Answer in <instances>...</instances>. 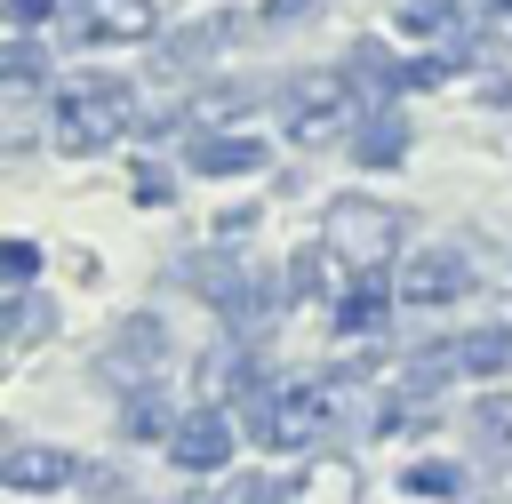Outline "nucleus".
Masks as SVG:
<instances>
[{
  "instance_id": "obj_1",
  "label": "nucleus",
  "mask_w": 512,
  "mask_h": 504,
  "mask_svg": "<svg viewBox=\"0 0 512 504\" xmlns=\"http://www.w3.org/2000/svg\"><path fill=\"white\" fill-rule=\"evenodd\" d=\"M328 416H336V400H328V384H312V376H288V384H264V392H248V440L256 448H312L320 432H328Z\"/></svg>"
},
{
  "instance_id": "obj_2",
  "label": "nucleus",
  "mask_w": 512,
  "mask_h": 504,
  "mask_svg": "<svg viewBox=\"0 0 512 504\" xmlns=\"http://www.w3.org/2000/svg\"><path fill=\"white\" fill-rule=\"evenodd\" d=\"M128 120H136V88L112 80V72H80V80H64V96H56V144H64V152H104Z\"/></svg>"
},
{
  "instance_id": "obj_3",
  "label": "nucleus",
  "mask_w": 512,
  "mask_h": 504,
  "mask_svg": "<svg viewBox=\"0 0 512 504\" xmlns=\"http://www.w3.org/2000/svg\"><path fill=\"white\" fill-rule=\"evenodd\" d=\"M392 240H400V216L376 208V200H360V192L328 200V216H320V248H328L344 272H384Z\"/></svg>"
},
{
  "instance_id": "obj_4",
  "label": "nucleus",
  "mask_w": 512,
  "mask_h": 504,
  "mask_svg": "<svg viewBox=\"0 0 512 504\" xmlns=\"http://www.w3.org/2000/svg\"><path fill=\"white\" fill-rule=\"evenodd\" d=\"M464 288H472V272H464V256H456V248H416V256H408V272H400V304H424V312L456 304Z\"/></svg>"
},
{
  "instance_id": "obj_5",
  "label": "nucleus",
  "mask_w": 512,
  "mask_h": 504,
  "mask_svg": "<svg viewBox=\"0 0 512 504\" xmlns=\"http://www.w3.org/2000/svg\"><path fill=\"white\" fill-rule=\"evenodd\" d=\"M168 448H176V464H184V472H216V464L232 456V416H224L216 400H200V408L168 432Z\"/></svg>"
},
{
  "instance_id": "obj_6",
  "label": "nucleus",
  "mask_w": 512,
  "mask_h": 504,
  "mask_svg": "<svg viewBox=\"0 0 512 504\" xmlns=\"http://www.w3.org/2000/svg\"><path fill=\"white\" fill-rule=\"evenodd\" d=\"M160 360H168V328H160L152 312L120 320V328H112V344H104V376H152Z\"/></svg>"
},
{
  "instance_id": "obj_7",
  "label": "nucleus",
  "mask_w": 512,
  "mask_h": 504,
  "mask_svg": "<svg viewBox=\"0 0 512 504\" xmlns=\"http://www.w3.org/2000/svg\"><path fill=\"white\" fill-rule=\"evenodd\" d=\"M0 480H8V488H24V496H48V488L80 480V456H64V448H40V440H24V448H8Z\"/></svg>"
},
{
  "instance_id": "obj_8",
  "label": "nucleus",
  "mask_w": 512,
  "mask_h": 504,
  "mask_svg": "<svg viewBox=\"0 0 512 504\" xmlns=\"http://www.w3.org/2000/svg\"><path fill=\"white\" fill-rule=\"evenodd\" d=\"M72 32H80L88 48H112V40H152V0H88Z\"/></svg>"
},
{
  "instance_id": "obj_9",
  "label": "nucleus",
  "mask_w": 512,
  "mask_h": 504,
  "mask_svg": "<svg viewBox=\"0 0 512 504\" xmlns=\"http://www.w3.org/2000/svg\"><path fill=\"white\" fill-rule=\"evenodd\" d=\"M336 128H344V80H312V88L288 96V136L296 144H320Z\"/></svg>"
},
{
  "instance_id": "obj_10",
  "label": "nucleus",
  "mask_w": 512,
  "mask_h": 504,
  "mask_svg": "<svg viewBox=\"0 0 512 504\" xmlns=\"http://www.w3.org/2000/svg\"><path fill=\"white\" fill-rule=\"evenodd\" d=\"M192 176H256L264 168V144L256 136H192Z\"/></svg>"
},
{
  "instance_id": "obj_11",
  "label": "nucleus",
  "mask_w": 512,
  "mask_h": 504,
  "mask_svg": "<svg viewBox=\"0 0 512 504\" xmlns=\"http://www.w3.org/2000/svg\"><path fill=\"white\" fill-rule=\"evenodd\" d=\"M448 368H464V376H504V368H512V328H472V336H456Z\"/></svg>"
},
{
  "instance_id": "obj_12",
  "label": "nucleus",
  "mask_w": 512,
  "mask_h": 504,
  "mask_svg": "<svg viewBox=\"0 0 512 504\" xmlns=\"http://www.w3.org/2000/svg\"><path fill=\"white\" fill-rule=\"evenodd\" d=\"M376 320H384V272H360V288L336 304V328H344V336H368Z\"/></svg>"
},
{
  "instance_id": "obj_13",
  "label": "nucleus",
  "mask_w": 512,
  "mask_h": 504,
  "mask_svg": "<svg viewBox=\"0 0 512 504\" xmlns=\"http://www.w3.org/2000/svg\"><path fill=\"white\" fill-rule=\"evenodd\" d=\"M120 432H128V440H160V432H176V424H168V392L144 384V392L120 408Z\"/></svg>"
},
{
  "instance_id": "obj_14",
  "label": "nucleus",
  "mask_w": 512,
  "mask_h": 504,
  "mask_svg": "<svg viewBox=\"0 0 512 504\" xmlns=\"http://www.w3.org/2000/svg\"><path fill=\"white\" fill-rule=\"evenodd\" d=\"M352 152H360V168H392V160L408 152V128H400V120H368Z\"/></svg>"
},
{
  "instance_id": "obj_15",
  "label": "nucleus",
  "mask_w": 512,
  "mask_h": 504,
  "mask_svg": "<svg viewBox=\"0 0 512 504\" xmlns=\"http://www.w3.org/2000/svg\"><path fill=\"white\" fill-rule=\"evenodd\" d=\"M400 480H408V496H464V464H440V456L408 464Z\"/></svg>"
},
{
  "instance_id": "obj_16",
  "label": "nucleus",
  "mask_w": 512,
  "mask_h": 504,
  "mask_svg": "<svg viewBox=\"0 0 512 504\" xmlns=\"http://www.w3.org/2000/svg\"><path fill=\"white\" fill-rule=\"evenodd\" d=\"M400 32H416V40L456 32V0H408V8H400Z\"/></svg>"
},
{
  "instance_id": "obj_17",
  "label": "nucleus",
  "mask_w": 512,
  "mask_h": 504,
  "mask_svg": "<svg viewBox=\"0 0 512 504\" xmlns=\"http://www.w3.org/2000/svg\"><path fill=\"white\" fill-rule=\"evenodd\" d=\"M32 272H40V248H32V240H8V248H0V280L24 296V288H32Z\"/></svg>"
},
{
  "instance_id": "obj_18",
  "label": "nucleus",
  "mask_w": 512,
  "mask_h": 504,
  "mask_svg": "<svg viewBox=\"0 0 512 504\" xmlns=\"http://www.w3.org/2000/svg\"><path fill=\"white\" fill-rule=\"evenodd\" d=\"M216 504H288V480H232Z\"/></svg>"
},
{
  "instance_id": "obj_19",
  "label": "nucleus",
  "mask_w": 512,
  "mask_h": 504,
  "mask_svg": "<svg viewBox=\"0 0 512 504\" xmlns=\"http://www.w3.org/2000/svg\"><path fill=\"white\" fill-rule=\"evenodd\" d=\"M240 368H248V352H240V344H232V352H216V360H208V368H200V384H208V392H224V384H232V376H240Z\"/></svg>"
},
{
  "instance_id": "obj_20",
  "label": "nucleus",
  "mask_w": 512,
  "mask_h": 504,
  "mask_svg": "<svg viewBox=\"0 0 512 504\" xmlns=\"http://www.w3.org/2000/svg\"><path fill=\"white\" fill-rule=\"evenodd\" d=\"M56 0H8V32H40Z\"/></svg>"
},
{
  "instance_id": "obj_21",
  "label": "nucleus",
  "mask_w": 512,
  "mask_h": 504,
  "mask_svg": "<svg viewBox=\"0 0 512 504\" xmlns=\"http://www.w3.org/2000/svg\"><path fill=\"white\" fill-rule=\"evenodd\" d=\"M312 8H320V0H264V24H272V32H288V24H304Z\"/></svg>"
},
{
  "instance_id": "obj_22",
  "label": "nucleus",
  "mask_w": 512,
  "mask_h": 504,
  "mask_svg": "<svg viewBox=\"0 0 512 504\" xmlns=\"http://www.w3.org/2000/svg\"><path fill=\"white\" fill-rule=\"evenodd\" d=\"M480 432L488 440H512V400H480Z\"/></svg>"
},
{
  "instance_id": "obj_23",
  "label": "nucleus",
  "mask_w": 512,
  "mask_h": 504,
  "mask_svg": "<svg viewBox=\"0 0 512 504\" xmlns=\"http://www.w3.org/2000/svg\"><path fill=\"white\" fill-rule=\"evenodd\" d=\"M32 72H40V56H32V48H16V56H8V88H32Z\"/></svg>"
},
{
  "instance_id": "obj_24",
  "label": "nucleus",
  "mask_w": 512,
  "mask_h": 504,
  "mask_svg": "<svg viewBox=\"0 0 512 504\" xmlns=\"http://www.w3.org/2000/svg\"><path fill=\"white\" fill-rule=\"evenodd\" d=\"M136 200H152V208H160V200H168V176H160V168H144V176H136Z\"/></svg>"
},
{
  "instance_id": "obj_25",
  "label": "nucleus",
  "mask_w": 512,
  "mask_h": 504,
  "mask_svg": "<svg viewBox=\"0 0 512 504\" xmlns=\"http://www.w3.org/2000/svg\"><path fill=\"white\" fill-rule=\"evenodd\" d=\"M504 8H512V0H504Z\"/></svg>"
}]
</instances>
